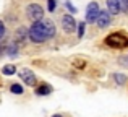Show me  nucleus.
<instances>
[{
  "label": "nucleus",
  "instance_id": "5",
  "mask_svg": "<svg viewBox=\"0 0 128 117\" xmlns=\"http://www.w3.org/2000/svg\"><path fill=\"white\" fill-rule=\"evenodd\" d=\"M20 78H21L28 86H34L36 85V75L28 68H23L21 72H20Z\"/></svg>",
  "mask_w": 128,
  "mask_h": 117
},
{
  "label": "nucleus",
  "instance_id": "6",
  "mask_svg": "<svg viewBox=\"0 0 128 117\" xmlns=\"http://www.w3.org/2000/svg\"><path fill=\"white\" fill-rule=\"evenodd\" d=\"M62 25H63V29L68 31V33L75 31V28H76V21L73 20L72 15H65V16H63V18H62Z\"/></svg>",
  "mask_w": 128,
  "mask_h": 117
},
{
  "label": "nucleus",
  "instance_id": "9",
  "mask_svg": "<svg viewBox=\"0 0 128 117\" xmlns=\"http://www.w3.org/2000/svg\"><path fill=\"white\" fill-rule=\"evenodd\" d=\"M50 91H52V88H50L49 85H41L38 89H36V93H38V94H41V96H46V94H49Z\"/></svg>",
  "mask_w": 128,
  "mask_h": 117
},
{
  "label": "nucleus",
  "instance_id": "7",
  "mask_svg": "<svg viewBox=\"0 0 128 117\" xmlns=\"http://www.w3.org/2000/svg\"><path fill=\"white\" fill-rule=\"evenodd\" d=\"M110 15L112 13H107V12H100L99 16H97V26H100V28H106V26L110 25Z\"/></svg>",
  "mask_w": 128,
  "mask_h": 117
},
{
  "label": "nucleus",
  "instance_id": "10",
  "mask_svg": "<svg viewBox=\"0 0 128 117\" xmlns=\"http://www.w3.org/2000/svg\"><path fill=\"white\" fill-rule=\"evenodd\" d=\"M5 51H6V54H8L10 57H15V55L18 54V46H16V44H10Z\"/></svg>",
  "mask_w": 128,
  "mask_h": 117
},
{
  "label": "nucleus",
  "instance_id": "18",
  "mask_svg": "<svg viewBox=\"0 0 128 117\" xmlns=\"http://www.w3.org/2000/svg\"><path fill=\"white\" fill-rule=\"evenodd\" d=\"M65 5L68 7V10H70V12H72V13H75V8H73V7H72V3H70V2H66Z\"/></svg>",
  "mask_w": 128,
  "mask_h": 117
},
{
  "label": "nucleus",
  "instance_id": "3",
  "mask_svg": "<svg viewBox=\"0 0 128 117\" xmlns=\"http://www.w3.org/2000/svg\"><path fill=\"white\" fill-rule=\"evenodd\" d=\"M26 13H28V18L32 20V21H39V20H42V16H44L42 7L38 5V3H32V5H29L28 8H26Z\"/></svg>",
  "mask_w": 128,
  "mask_h": 117
},
{
  "label": "nucleus",
  "instance_id": "1",
  "mask_svg": "<svg viewBox=\"0 0 128 117\" xmlns=\"http://www.w3.org/2000/svg\"><path fill=\"white\" fill-rule=\"evenodd\" d=\"M55 34V26L49 20H39L34 21V25L29 29V38L32 42H44L46 39L52 38Z\"/></svg>",
  "mask_w": 128,
  "mask_h": 117
},
{
  "label": "nucleus",
  "instance_id": "12",
  "mask_svg": "<svg viewBox=\"0 0 128 117\" xmlns=\"http://www.w3.org/2000/svg\"><path fill=\"white\" fill-rule=\"evenodd\" d=\"M114 78H115V81L118 83V85H123V83L126 81V76L123 75V73H115V75H114Z\"/></svg>",
  "mask_w": 128,
  "mask_h": 117
},
{
  "label": "nucleus",
  "instance_id": "8",
  "mask_svg": "<svg viewBox=\"0 0 128 117\" xmlns=\"http://www.w3.org/2000/svg\"><path fill=\"white\" fill-rule=\"evenodd\" d=\"M107 7H109V12L112 13V15H117V13H120V0H107Z\"/></svg>",
  "mask_w": 128,
  "mask_h": 117
},
{
  "label": "nucleus",
  "instance_id": "17",
  "mask_svg": "<svg viewBox=\"0 0 128 117\" xmlns=\"http://www.w3.org/2000/svg\"><path fill=\"white\" fill-rule=\"evenodd\" d=\"M5 51V42H3V39L0 38V52H3Z\"/></svg>",
  "mask_w": 128,
  "mask_h": 117
},
{
  "label": "nucleus",
  "instance_id": "19",
  "mask_svg": "<svg viewBox=\"0 0 128 117\" xmlns=\"http://www.w3.org/2000/svg\"><path fill=\"white\" fill-rule=\"evenodd\" d=\"M122 3H123V8L128 10V0H122Z\"/></svg>",
  "mask_w": 128,
  "mask_h": 117
},
{
  "label": "nucleus",
  "instance_id": "11",
  "mask_svg": "<svg viewBox=\"0 0 128 117\" xmlns=\"http://www.w3.org/2000/svg\"><path fill=\"white\" fill-rule=\"evenodd\" d=\"M2 72L5 73V75H15L16 68H15V65H6V67H3Z\"/></svg>",
  "mask_w": 128,
  "mask_h": 117
},
{
  "label": "nucleus",
  "instance_id": "2",
  "mask_svg": "<svg viewBox=\"0 0 128 117\" xmlns=\"http://www.w3.org/2000/svg\"><path fill=\"white\" fill-rule=\"evenodd\" d=\"M106 44L110 46V47H117V49H123L128 46V38H125L120 33H114V34H109L106 39Z\"/></svg>",
  "mask_w": 128,
  "mask_h": 117
},
{
  "label": "nucleus",
  "instance_id": "15",
  "mask_svg": "<svg viewBox=\"0 0 128 117\" xmlns=\"http://www.w3.org/2000/svg\"><path fill=\"white\" fill-rule=\"evenodd\" d=\"M80 31H78V34H80V38H81V36H83V33H84V23H80Z\"/></svg>",
  "mask_w": 128,
  "mask_h": 117
},
{
  "label": "nucleus",
  "instance_id": "13",
  "mask_svg": "<svg viewBox=\"0 0 128 117\" xmlns=\"http://www.w3.org/2000/svg\"><path fill=\"white\" fill-rule=\"evenodd\" d=\"M12 93H15V94H21L23 93V88H21V85H12Z\"/></svg>",
  "mask_w": 128,
  "mask_h": 117
},
{
  "label": "nucleus",
  "instance_id": "20",
  "mask_svg": "<svg viewBox=\"0 0 128 117\" xmlns=\"http://www.w3.org/2000/svg\"><path fill=\"white\" fill-rule=\"evenodd\" d=\"M52 117H62V115H58V114H55V115H52Z\"/></svg>",
  "mask_w": 128,
  "mask_h": 117
},
{
  "label": "nucleus",
  "instance_id": "4",
  "mask_svg": "<svg viewBox=\"0 0 128 117\" xmlns=\"http://www.w3.org/2000/svg\"><path fill=\"white\" fill-rule=\"evenodd\" d=\"M100 10H99V5H97L96 2H91L89 5H88V10H86V21L92 23L97 20V16H99Z\"/></svg>",
  "mask_w": 128,
  "mask_h": 117
},
{
  "label": "nucleus",
  "instance_id": "16",
  "mask_svg": "<svg viewBox=\"0 0 128 117\" xmlns=\"http://www.w3.org/2000/svg\"><path fill=\"white\" fill-rule=\"evenodd\" d=\"M3 34H5V26H3V23L0 21V38H3Z\"/></svg>",
  "mask_w": 128,
  "mask_h": 117
},
{
  "label": "nucleus",
  "instance_id": "14",
  "mask_svg": "<svg viewBox=\"0 0 128 117\" xmlns=\"http://www.w3.org/2000/svg\"><path fill=\"white\" fill-rule=\"evenodd\" d=\"M55 7H57L55 0H49V10H50V12H54V10H55Z\"/></svg>",
  "mask_w": 128,
  "mask_h": 117
}]
</instances>
